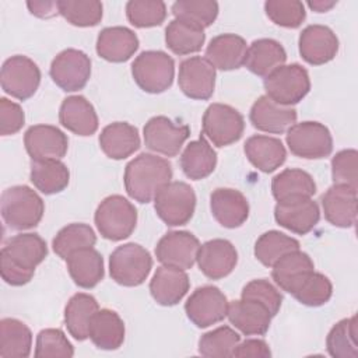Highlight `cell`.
I'll return each mask as SVG.
<instances>
[{"label": "cell", "instance_id": "cell-1", "mask_svg": "<svg viewBox=\"0 0 358 358\" xmlns=\"http://www.w3.org/2000/svg\"><path fill=\"white\" fill-rule=\"evenodd\" d=\"M172 165L168 159L141 152L124 168V189L127 194L138 203H150L158 190L171 182Z\"/></svg>", "mask_w": 358, "mask_h": 358}, {"label": "cell", "instance_id": "cell-2", "mask_svg": "<svg viewBox=\"0 0 358 358\" xmlns=\"http://www.w3.org/2000/svg\"><path fill=\"white\" fill-rule=\"evenodd\" d=\"M0 211L4 224L14 231L36 227L45 213L42 197L25 185L7 187L0 197Z\"/></svg>", "mask_w": 358, "mask_h": 358}, {"label": "cell", "instance_id": "cell-3", "mask_svg": "<svg viewBox=\"0 0 358 358\" xmlns=\"http://www.w3.org/2000/svg\"><path fill=\"white\" fill-rule=\"evenodd\" d=\"M94 221L98 232L109 241L117 242L129 238L137 224L136 207L123 196L105 197L96 207Z\"/></svg>", "mask_w": 358, "mask_h": 358}, {"label": "cell", "instance_id": "cell-4", "mask_svg": "<svg viewBox=\"0 0 358 358\" xmlns=\"http://www.w3.org/2000/svg\"><path fill=\"white\" fill-rule=\"evenodd\" d=\"M152 268L150 252L138 243L130 242L117 246L109 257V274L123 287L141 285Z\"/></svg>", "mask_w": 358, "mask_h": 358}, {"label": "cell", "instance_id": "cell-5", "mask_svg": "<svg viewBox=\"0 0 358 358\" xmlns=\"http://www.w3.org/2000/svg\"><path fill=\"white\" fill-rule=\"evenodd\" d=\"M131 76L144 92L161 94L173 83L175 62L162 50H145L131 63Z\"/></svg>", "mask_w": 358, "mask_h": 358}, {"label": "cell", "instance_id": "cell-6", "mask_svg": "<svg viewBox=\"0 0 358 358\" xmlns=\"http://www.w3.org/2000/svg\"><path fill=\"white\" fill-rule=\"evenodd\" d=\"M266 95L275 103L291 106L301 102L310 91V78L298 63L284 64L264 78Z\"/></svg>", "mask_w": 358, "mask_h": 358}, {"label": "cell", "instance_id": "cell-7", "mask_svg": "<svg viewBox=\"0 0 358 358\" xmlns=\"http://www.w3.org/2000/svg\"><path fill=\"white\" fill-rule=\"evenodd\" d=\"M157 215L168 227L187 224L196 208V194L190 185L185 182H169L162 186L154 197Z\"/></svg>", "mask_w": 358, "mask_h": 358}, {"label": "cell", "instance_id": "cell-8", "mask_svg": "<svg viewBox=\"0 0 358 358\" xmlns=\"http://www.w3.org/2000/svg\"><path fill=\"white\" fill-rule=\"evenodd\" d=\"M289 151L299 158L320 159L333 151L330 130L320 122L306 120L292 124L285 136Z\"/></svg>", "mask_w": 358, "mask_h": 358}, {"label": "cell", "instance_id": "cell-9", "mask_svg": "<svg viewBox=\"0 0 358 358\" xmlns=\"http://www.w3.org/2000/svg\"><path fill=\"white\" fill-rule=\"evenodd\" d=\"M203 134L217 147H227L241 140L245 120L241 112L225 103H211L203 115Z\"/></svg>", "mask_w": 358, "mask_h": 358}, {"label": "cell", "instance_id": "cell-10", "mask_svg": "<svg viewBox=\"0 0 358 358\" xmlns=\"http://www.w3.org/2000/svg\"><path fill=\"white\" fill-rule=\"evenodd\" d=\"M0 84L6 94L25 101L36 92L41 84V70L32 59L24 55L11 56L1 66Z\"/></svg>", "mask_w": 358, "mask_h": 358}, {"label": "cell", "instance_id": "cell-11", "mask_svg": "<svg viewBox=\"0 0 358 358\" xmlns=\"http://www.w3.org/2000/svg\"><path fill=\"white\" fill-rule=\"evenodd\" d=\"M53 83L66 92L83 90L91 77V59L78 49H64L53 60L49 69Z\"/></svg>", "mask_w": 358, "mask_h": 358}, {"label": "cell", "instance_id": "cell-12", "mask_svg": "<svg viewBox=\"0 0 358 358\" xmlns=\"http://www.w3.org/2000/svg\"><path fill=\"white\" fill-rule=\"evenodd\" d=\"M228 303L227 296L218 287L203 285L196 288L187 298L185 312L196 327L204 329L227 317Z\"/></svg>", "mask_w": 358, "mask_h": 358}, {"label": "cell", "instance_id": "cell-13", "mask_svg": "<svg viewBox=\"0 0 358 358\" xmlns=\"http://www.w3.org/2000/svg\"><path fill=\"white\" fill-rule=\"evenodd\" d=\"M145 147L165 157H175L190 136L187 124H176L166 116L151 117L143 129Z\"/></svg>", "mask_w": 358, "mask_h": 358}, {"label": "cell", "instance_id": "cell-14", "mask_svg": "<svg viewBox=\"0 0 358 358\" xmlns=\"http://www.w3.org/2000/svg\"><path fill=\"white\" fill-rule=\"evenodd\" d=\"M178 84L190 99H210L215 88V69L206 57L192 56L180 63Z\"/></svg>", "mask_w": 358, "mask_h": 358}, {"label": "cell", "instance_id": "cell-15", "mask_svg": "<svg viewBox=\"0 0 358 358\" xmlns=\"http://www.w3.org/2000/svg\"><path fill=\"white\" fill-rule=\"evenodd\" d=\"M200 248L199 239L189 231L166 232L155 246V256L164 266L182 270L192 268Z\"/></svg>", "mask_w": 358, "mask_h": 358}, {"label": "cell", "instance_id": "cell-16", "mask_svg": "<svg viewBox=\"0 0 358 358\" xmlns=\"http://www.w3.org/2000/svg\"><path fill=\"white\" fill-rule=\"evenodd\" d=\"M24 145L32 161L62 159L67 154L69 138L56 126L35 124L25 131Z\"/></svg>", "mask_w": 358, "mask_h": 358}, {"label": "cell", "instance_id": "cell-17", "mask_svg": "<svg viewBox=\"0 0 358 358\" xmlns=\"http://www.w3.org/2000/svg\"><path fill=\"white\" fill-rule=\"evenodd\" d=\"M298 46L299 55L306 63L322 66L336 57L338 52V39L329 27L313 24L302 29Z\"/></svg>", "mask_w": 358, "mask_h": 358}, {"label": "cell", "instance_id": "cell-18", "mask_svg": "<svg viewBox=\"0 0 358 358\" xmlns=\"http://www.w3.org/2000/svg\"><path fill=\"white\" fill-rule=\"evenodd\" d=\"M196 262L207 278L221 280L234 271L238 263V252L227 239H211L200 245Z\"/></svg>", "mask_w": 358, "mask_h": 358}, {"label": "cell", "instance_id": "cell-19", "mask_svg": "<svg viewBox=\"0 0 358 358\" xmlns=\"http://www.w3.org/2000/svg\"><path fill=\"white\" fill-rule=\"evenodd\" d=\"M296 110L291 106L275 103L267 95L259 96L250 108L249 120L260 131L281 134L296 122Z\"/></svg>", "mask_w": 358, "mask_h": 358}, {"label": "cell", "instance_id": "cell-20", "mask_svg": "<svg viewBox=\"0 0 358 358\" xmlns=\"http://www.w3.org/2000/svg\"><path fill=\"white\" fill-rule=\"evenodd\" d=\"M210 208L215 221L224 228H238L249 217V203L245 194L236 189L218 187L210 196Z\"/></svg>", "mask_w": 358, "mask_h": 358}, {"label": "cell", "instance_id": "cell-21", "mask_svg": "<svg viewBox=\"0 0 358 358\" xmlns=\"http://www.w3.org/2000/svg\"><path fill=\"white\" fill-rule=\"evenodd\" d=\"M324 218L334 227L351 228L357 220V189L333 185L322 196Z\"/></svg>", "mask_w": 358, "mask_h": 358}, {"label": "cell", "instance_id": "cell-22", "mask_svg": "<svg viewBox=\"0 0 358 358\" xmlns=\"http://www.w3.org/2000/svg\"><path fill=\"white\" fill-rule=\"evenodd\" d=\"M274 218L278 225L296 234H309L320 220V210L315 200L303 199L289 203H277Z\"/></svg>", "mask_w": 358, "mask_h": 358}, {"label": "cell", "instance_id": "cell-23", "mask_svg": "<svg viewBox=\"0 0 358 358\" xmlns=\"http://www.w3.org/2000/svg\"><path fill=\"white\" fill-rule=\"evenodd\" d=\"M190 287L189 275L185 270L161 266L155 270L150 281V292L154 301L162 306L179 303Z\"/></svg>", "mask_w": 358, "mask_h": 358}, {"label": "cell", "instance_id": "cell-24", "mask_svg": "<svg viewBox=\"0 0 358 358\" xmlns=\"http://www.w3.org/2000/svg\"><path fill=\"white\" fill-rule=\"evenodd\" d=\"M59 122L77 136H92L98 130V115L92 103L83 95H71L63 99L59 109Z\"/></svg>", "mask_w": 358, "mask_h": 358}, {"label": "cell", "instance_id": "cell-25", "mask_svg": "<svg viewBox=\"0 0 358 358\" xmlns=\"http://www.w3.org/2000/svg\"><path fill=\"white\" fill-rule=\"evenodd\" d=\"M227 317L242 334L263 336L267 333L273 316L262 303L241 298L228 303Z\"/></svg>", "mask_w": 358, "mask_h": 358}, {"label": "cell", "instance_id": "cell-26", "mask_svg": "<svg viewBox=\"0 0 358 358\" xmlns=\"http://www.w3.org/2000/svg\"><path fill=\"white\" fill-rule=\"evenodd\" d=\"M137 35L126 27H106L96 39V53L106 62H127L138 49Z\"/></svg>", "mask_w": 358, "mask_h": 358}, {"label": "cell", "instance_id": "cell-27", "mask_svg": "<svg viewBox=\"0 0 358 358\" xmlns=\"http://www.w3.org/2000/svg\"><path fill=\"white\" fill-rule=\"evenodd\" d=\"M313 270V260L298 249L284 255L271 266V277L282 291L292 295Z\"/></svg>", "mask_w": 358, "mask_h": 358}, {"label": "cell", "instance_id": "cell-28", "mask_svg": "<svg viewBox=\"0 0 358 358\" xmlns=\"http://www.w3.org/2000/svg\"><path fill=\"white\" fill-rule=\"evenodd\" d=\"M248 45L246 41L236 34H221L214 36L207 49L206 59L214 69L229 71L236 70L245 63Z\"/></svg>", "mask_w": 358, "mask_h": 358}, {"label": "cell", "instance_id": "cell-29", "mask_svg": "<svg viewBox=\"0 0 358 358\" xmlns=\"http://www.w3.org/2000/svg\"><path fill=\"white\" fill-rule=\"evenodd\" d=\"M287 52L284 46L271 38L253 41L246 50L243 66L253 74L266 78L275 69L285 64Z\"/></svg>", "mask_w": 358, "mask_h": 358}, {"label": "cell", "instance_id": "cell-30", "mask_svg": "<svg viewBox=\"0 0 358 358\" xmlns=\"http://www.w3.org/2000/svg\"><path fill=\"white\" fill-rule=\"evenodd\" d=\"M99 147L110 159H124L140 148L137 127L127 122H113L99 134Z\"/></svg>", "mask_w": 358, "mask_h": 358}, {"label": "cell", "instance_id": "cell-31", "mask_svg": "<svg viewBox=\"0 0 358 358\" xmlns=\"http://www.w3.org/2000/svg\"><path fill=\"white\" fill-rule=\"evenodd\" d=\"M271 193L277 203H289L312 199L316 183L310 173L298 168H287L271 180Z\"/></svg>", "mask_w": 358, "mask_h": 358}, {"label": "cell", "instance_id": "cell-32", "mask_svg": "<svg viewBox=\"0 0 358 358\" xmlns=\"http://www.w3.org/2000/svg\"><path fill=\"white\" fill-rule=\"evenodd\" d=\"M243 151L249 162L264 173H271L287 159V150L280 138L256 134L246 140Z\"/></svg>", "mask_w": 358, "mask_h": 358}, {"label": "cell", "instance_id": "cell-33", "mask_svg": "<svg viewBox=\"0 0 358 358\" xmlns=\"http://www.w3.org/2000/svg\"><path fill=\"white\" fill-rule=\"evenodd\" d=\"M0 253L6 255L15 264L35 271L36 266L48 256V246L38 234L27 232L11 236L1 248Z\"/></svg>", "mask_w": 358, "mask_h": 358}, {"label": "cell", "instance_id": "cell-34", "mask_svg": "<svg viewBox=\"0 0 358 358\" xmlns=\"http://www.w3.org/2000/svg\"><path fill=\"white\" fill-rule=\"evenodd\" d=\"M66 263L71 280L80 288H94L103 278V257L94 248H85L71 253L66 259Z\"/></svg>", "mask_w": 358, "mask_h": 358}, {"label": "cell", "instance_id": "cell-35", "mask_svg": "<svg viewBox=\"0 0 358 358\" xmlns=\"http://www.w3.org/2000/svg\"><path fill=\"white\" fill-rule=\"evenodd\" d=\"M124 322L112 309H99L91 319L90 338L99 350L113 351L124 341Z\"/></svg>", "mask_w": 358, "mask_h": 358}, {"label": "cell", "instance_id": "cell-36", "mask_svg": "<svg viewBox=\"0 0 358 358\" xmlns=\"http://www.w3.org/2000/svg\"><path fill=\"white\" fill-rule=\"evenodd\" d=\"M217 166V152L204 136L190 141L180 155V168L183 173L193 180H201L210 176Z\"/></svg>", "mask_w": 358, "mask_h": 358}, {"label": "cell", "instance_id": "cell-37", "mask_svg": "<svg viewBox=\"0 0 358 358\" xmlns=\"http://www.w3.org/2000/svg\"><path fill=\"white\" fill-rule=\"evenodd\" d=\"M99 310L96 299L85 292L73 295L64 308V323L70 336L78 341L90 338L92 316Z\"/></svg>", "mask_w": 358, "mask_h": 358}, {"label": "cell", "instance_id": "cell-38", "mask_svg": "<svg viewBox=\"0 0 358 358\" xmlns=\"http://www.w3.org/2000/svg\"><path fill=\"white\" fill-rule=\"evenodd\" d=\"M29 179L43 194L63 192L70 182V171L60 159L31 161Z\"/></svg>", "mask_w": 358, "mask_h": 358}, {"label": "cell", "instance_id": "cell-39", "mask_svg": "<svg viewBox=\"0 0 358 358\" xmlns=\"http://www.w3.org/2000/svg\"><path fill=\"white\" fill-rule=\"evenodd\" d=\"M32 333L29 327L14 317L0 320V357L27 358L31 354Z\"/></svg>", "mask_w": 358, "mask_h": 358}, {"label": "cell", "instance_id": "cell-40", "mask_svg": "<svg viewBox=\"0 0 358 358\" xmlns=\"http://www.w3.org/2000/svg\"><path fill=\"white\" fill-rule=\"evenodd\" d=\"M206 41L204 29L173 18L165 28L166 46L179 56L196 53L201 49Z\"/></svg>", "mask_w": 358, "mask_h": 358}, {"label": "cell", "instance_id": "cell-41", "mask_svg": "<svg viewBox=\"0 0 358 358\" xmlns=\"http://www.w3.org/2000/svg\"><path fill=\"white\" fill-rule=\"evenodd\" d=\"M96 243V235L94 229L84 222H73L62 228L52 241L53 252L66 260L71 253L85 249L94 248Z\"/></svg>", "mask_w": 358, "mask_h": 358}, {"label": "cell", "instance_id": "cell-42", "mask_svg": "<svg viewBox=\"0 0 358 358\" xmlns=\"http://www.w3.org/2000/svg\"><path fill=\"white\" fill-rule=\"evenodd\" d=\"M357 316L341 319L326 337L327 352L333 358H358Z\"/></svg>", "mask_w": 358, "mask_h": 358}, {"label": "cell", "instance_id": "cell-43", "mask_svg": "<svg viewBox=\"0 0 358 358\" xmlns=\"http://www.w3.org/2000/svg\"><path fill=\"white\" fill-rule=\"evenodd\" d=\"M299 242L280 231H267L262 234L255 243V257L266 267H271L284 255L298 250Z\"/></svg>", "mask_w": 358, "mask_h": 358}, {"label": "cell", "instance_id": "cell-44", "mask_svg": "<svg viewBox=\"0 0 358 358\" xmlns=\"http://www.w3.org/2000/svg\"><path fill=\"white\" fill-rule=\"evenodd\" d=\"M172 14L201 29L214 24L218 15V3L213 0H178L172 4Z\"/></svg>", "mask_w": 358, "mask_h": 358}, {"label": "cell", "instance_id": "cell-45", "mask_svg": "<svg viewBox=\"0 0 358 358\" xmlns=\"http://www.w3.org/2000/svg\"><path fill=\"white\" fill-rule=\"evenodd\" d=\"M239 341L241 336L234 329L229 326H220L200 337L199 352L207 358H228L232 357Z\"/></svg>", "mask_w": 358, "mask_h": 358}, {"label": "cell", "instance_id": "cell-46", "mask_svg": "<svg viewBox=\"0 0 358 358\" xmlns=\"http://www.w3.org/2000/svg\"><path fill=\"white\" fill-rule=\"evenodd\" d=\"M59 14L74 27H95L101 22L103 8L98 0H60Z\"/></svg>", "mask_w": 358, "mask_h": 358}, {"label": "cell", "instance_id": "cell-47", "mask_svg": "<svg viewBox=\"0 0 358 358\" xmlns=\"http://www.w3.org/2000/svg\"><path fill=\"white\" fill-rule=\"evenodd\" d=\"M333 295V284L322 273L312 271L292 294V296L302 305L317 308L330 301Z\"/></svg>", "mask_w": 358, "mask_h": 358}, {"label": "cell", "instance_id": "cell-48", "mask_svg": "<svg viewBox=\"0 0 358 358\" xmlns=\"http://www.w3.org/2000/svg\"><path fill=\"white\" fill-rule=\"evenodd\" d=\"M126 17L136 28L158 27L166 18V6L161 0H130L126 4Z\"/></svg>", "mask_w": 358, "mask_h": 358}, {"label": "cell", "instance_id": "cell-49", "mask_svg": "<svg viewBox=\"0 0 358 358\" xmlns=\"http://www.w3.org/2000/svg\"><path fill=\"white\" fill-rule=\"evenodd\" d=\"M264 11L271 22L282 28H298L306 18L305 6L298 0H267Z\"/></svg>", "mask_w": 358, "mask_h": 358}, {"label": "cell", "instance_id": "cell-50", "mask_svg": "<svg viewBox=\"0 0 358 358\" xmlns=\"http://www.w3.org/2000/svg\"><path fill=\"white\" fill-rule=\"evenodd\" d=\"M74 355V348L60 329H43L36 336L35 357H66Z\"/></svg>", "mask_w": 358, "mask_h": 358}, {"label": "cell", "instance_id": "cell-51", "mask_svg": "<svg viewBox=\"0 0 358 358\" xmlns=\"http://www.w3.org/2000/svg\"><path fill=\"white\" fill-rule=\"evenodd\" d=\"M241 298L262 303L274 317L282 303L281 292L266 278H256L249 281L241 292Z\"/></svg>", "mask_w": 358, "mask_h": 358}, {"label": "cell", "instance_id": "cell-52", "mask_svg": "<svg viewBox=\"0 0 358 358\" xmlns=\"http://www.w3.org/2000/svg\"><path fill=\"white\" fill-rule=\"evenodd\" d=\"M358 152L354 148L338 151L331 158V178L334 185L355 187L358 185Z\"/></svg>", "mask_w": 358, "mask_h": 358}, {"label": "cell", "instance_id": "cell-53", "mask_svg": "<svg viewBox=\"0 0 358 358\" xmlns=\"http://www.w3.org/2000/svg\"><path fill=\"white\" fill-rule=\"evenodd\" d=\"M25 123V113L22 108L7 99L0 98V133L1 136H13L18 133Z\"/></svg>", "mask_w": 358, "mask_h": 358}, {"label": "cell", "instance_id": "cell-54", "mask_svg": "<svg viewBox=\"0 0 358 358\" xmlns=\"http://www.w3.org/2000/svg\"><path fill=\"white\" fill-rule=\"evenodd\" d=\"M0 273L1 278L13 287H21L31 281L35 271L27 270L14 262H11L6 255L0 253Z\"/></svg>", "mask_w": 358, "mask_h": 358}, {"label": "cell", "instance_id": "cell-55", "mask_svg": "<svg viewBox=\"0 0 358 358\" xmlns=\"http://www.w3.org/2000/svg\"><path fill=\"white\" fill-rule=\"evenodd\" d=\"M232 357H252V358H267L271 357V351L268 344L260 338H249L245 341H239L235 347Z\"/></svg>", "mask_w": 358, "mask_h": 358}, {"label": "cell", "instance_id": "cell-56", "mask_svg": "<svg viewBox=\"0 0 358 358\" xmlns=\"http://www.w3.org/2000/svg\"><path fill=\"white\" fill-rule=\"evenodd\" d=\"M27 7L29 8L31 14L39 18H49L59 14L57 1H28Z\"/></svg>", "mask_w": 358, "mask_h": 358}, {"label": "cell", "instance_id": "cell-57", "mask_svg": "<svg viewBox=\"0 0 358 358\" xmlns=\"http://www.w3.org/2000/svg\"><path fill=\"white\" fill-rule=\"evenodd\" d=\"M337 4V1H327V0H315V1H309L308 6L315 10L316 13H326L330 8H333Z\"/></svg>", "mask_w": 358, "mask_h": 358}]
</instances>
